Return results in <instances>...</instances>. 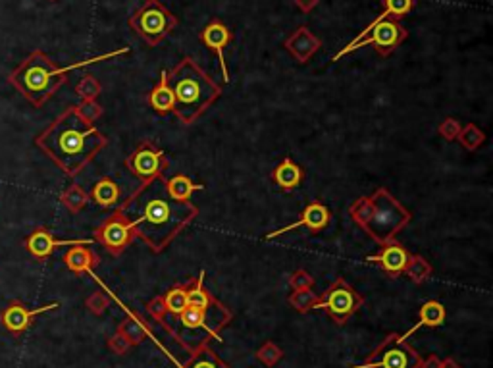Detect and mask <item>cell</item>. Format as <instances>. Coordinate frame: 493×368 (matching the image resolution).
<instances>
[{
  "label": "cell",
  "mask_w": 493,
  "mask_h": 368,
  "mask_svg": "<svg viewBox=\"0 0 493 368\" xmlns=\"http://www.w3.org/2000/svg\"><path fill=\"white\" fill-rule=\"evenodd\" d=\"M164 175L139 185L120 204V213L133 226L135 237L153 252H162L199 216L191 201H174L166 193Z\"/></svg>",
  "instance_id": "1"
},
{
  "label": "cell",
  "mask_w": 493,
  "mask_h": 368,
  "mask_svg": "<svg viewBox=\"0 0 493 368\" xmlns=\"http://www.w3.org/2000/svg\"><path fill=\"white\" fill-rule=\"evenodd\" d=\"M35 145L64 174L74 177L95 160V156L108 145V139L93 124L83 122L76 107H69L37 136Z\"/></svg>",
  "instance_id": "2"
},
{
  "label": "cell",
  "mask_w": 493,
  "mask_h": 368,
  "mask_svg": "<svg viewBox=\"0 0 493 368\" xmlns=\"http://www.w3.org/2000/svg\"><path fill=\"white\" fill-rule=\"evenodd\" d=\"M127 52H129V49H118L114 52L97 56V58L83 60V62L69 64L66 68H58L52 62V58H49L45 52L33 50L30 56L23 62H20V66L8 76V81L20 91L23 97L30 100L33 107L41 108L45 102H49L50 98L56 95V91L68 81V74L72 69L83 68V66H89V64L114 58V56L127 54Z\"/></svg>",
  "instance_id": "3"
},
{
  "label": "cell",
  "mask_w": 493,
  "mask_h": 368,
  "mask_svg": "<svg viewBox=\"0 0 493 368\" xmlns=\"http://www.w3.org/2000/svg\"><path fill=\"white\" fill-rule=\"evenodd\" d=\"M168 85L174 93V114L185 126H191L222 97V87L191 56L168 74Z\"/></svg>",
  "instance_id": "4"
},
{
  "label": "cell",
  "mask_w": 493,
  "mask_h": 368,
  "mask_svg": "<svg viewBox=\"0 0 493 368\" xmlns=\"http://www.w3.org/2000/svg\"><path fill=\"white\" fill-rule=\"evenodd\" d=\"M349 216L377 245L395 241L399 232L410 222V213L386 187H380L370 197H360L351 203Z\"/></svg>",
  "instance_id": "5"
},
{
  "label": "cell",
  "mask_w": 493,
  "mask_h": 368,
  "mask_svg": "<svg viewBox=\"0 0 493 368\" xmlns=\"http://www.w3.org/2000/svg\"><path fill=\"white\" fill-rule=\"evenodd\" d=\"M177 18L160 0H146L129 18V28L135 31L149 47H158L177 28Z\"/></svg>",
  "instance_id": "6"
},
{
  "label": "cell",
  "mask_w": 493,
  "mask_h": 368,
  "mask_svg": "<svg viewBox=\"0 0 493 368\" xmlns=\"http://www.w3.org/2000/svg\"><path fill=\"white\" fill-rule=\"evenodd\" d=\"M408 37V31L401 25V21L393 20V18H386L382 21H372L366 30L360 31L355 39L349 43L345 49H341L333 56V62L343 58L345 54L353 52V50L362 49L368 45H374V49L380 56H389L397 47H401V43H405Z\"/></svg>",
  "instance_id": "7"
},
{
  "label": "cell",
  "mask_w": 493,
  "mask_h": 368,
  "mask_svg": "<svg viewBox=\"0 0 493 368\" xmlns=\"http://www.w3.org/2000/svg\"><path fill=\"white\" fill-rule=\"evenodd\" d=\"M422 355L413 349L401 334H389L360 365L349 368H420Z\"/></svg>",
  "instance_id": "8"
},
{
  "label": "cell",
  "mask_w": 493,
  "mask_h": 368,
  "mask_svg": "<svg viewBox=\"0 0 493 368\" xmlns=\"http://www.w3.org/2000/svg\"><path fill=\"white\" fill-rule=\"evenodd\" d=\"M362 305H364V297L357 290H353L343 278H338L329 283L328 290L320 293V299L314 310H326L329 318L338 326H343Z\"/></svg>",
  "instance_id": "9"
},
{
  "label": "cell",
  "mask_w": 493,
  "mask_h": 368,
  "mask_svg": "<svg viewBox=\"0 0 493 368\" xmlns=\"http://www.w3.org/2000/svg\"><path fill=\"white\" fill-rule=\"evenodd\" d=\"M93 239L100 243L110 255L118 257V255H122V252L126 251L137 237L131 222L120 210H116L114 214H110L107 220L95 230Z\"/></svg>",
  "instance_id": "10"
},
{
  "label": "cell",
  "mask_w": 493,
  "mask_h": 368,
  "mask_svg": "<svg viewBox=\"0 0 493 368\" xmlns=\"http://www.w3.org/2000/svg\"><path fill=\"white\" fill-rule=\"evenodd\" d=\"M126 168L131 172V175L141 180V184H145V182L164 175L166 168H168V156L162 149L145 141L127 156Z\"/></svg>",
  "instance_id": "11"
},
{
  "label": "cell",
  "mask_w": 493,
  "mask_h": 368,
  "mask_svg": "<svg viewBox=\"0 0 493 368\" xmlns=\"http://www.w3.org/2000/svg\"><path fill=\"white\" fill-rule=\"evenodd\" d=\"M56 309H60V303H49V305L39 307V309H28L20 301H12L10 305L0 312V324L8 332H12V334L20 336V334L28 332L33 326L35 316Z\"/></svg>",
  "instance_id": "12"
},
{
  "label": "cell",
  "mask_w": 493,
  "mask_h": 368,
  "mask_svg": "<svg viewBox=\"0 0 493 368\" xmlns=\"http://www.w3.org/2000/svg\"><path fill=\"white\" fill-rule=\"evenodd\" d=\"M329 218H331V214H329L328 206L324 203H320V201H312V203H309L305 206V210L300 213L297 222L289 224V226H283V228L276 230V232L266 233L264 239H274V237H278V235L293 232V230H299V228H307L309 232L318 233L328 228Z\"/></svg>",
  "instance_id": "13"
},
{
  "label": "cell",
  "mask_w": 493,
  "mask_h": 368,
  "mask_svg": "<svg viewBox=\"0 0 493 368\" xmlns=\"http://www.w3.org/2000/svg\"><path fill=\"white\" fill-rule=\"evenodd\" d=\"M199 39L203 43L206 49H210L218 56V62H220V68H222V78L223 81L228 83L230 81V72H228V62H226V49L230 47L232 43L233 35L230 28L223 23L222 20H212L199 35Z\"/></svg>",
  "instance_id": "14"
},
{
  "label": "cell",
  "mask_w": 493,
  "mask_h": 368,
  "mask_svg": "<svg viewBox=\"0 0 493 368\" xmlns=\"http://www.w3.org/2000/svg\"><path fill=\"white\" fill-rule=\"evenodd\" d=\"M93 243H95V239H56L49 230L37 228L25 239V247L35 259H47L58 247H78V245H93Z\"/></svg>",
  "instance_id": "15"
},
{
  "label": "cell",
  "mask_w": 493,
  "mask_h": 368,
  "mask_svg": "<svg viewBox=\"0 0 493 368\" xmlns=\"http://www.w3.org/2000/svg\"><path fill=\"white\" fill-rule=\"evenodd\" d=\"M285 50L289 52L293 58L297 60L299 64H307L322 47L320 39L307 28V25H300L297 30L291 33L289 37L283 43Z\"/></svg>",
  "instance_id": "16"
},
{
  "label": "cell",
  "mask_w": 493,
  "mask_h": 368,
  "mask_svg": "<svg viewBox=\"0 0 493 368\" xmlns=\"http://www.w3.org/2000/svg\"><path fill=\"white\" fill-rule=\"evenodd\" d=\"M408 259H410V252L406 251L401 243L391 241L382 245V251L374 255V257H368L366 261L377 264V266L386 272V274H389L391 278H397V276L403 274Z\"/></svg>",
  "instance_id": "17"
},
{
  "label": "cell",
  "mask_w": 493,
  "mask_h": 368,
  "mask_svg": "<svg viewBox=\"0 0 493 368\" xmlns=\"http://www.w3.org/2000/svg\"><path fill=\"white\" fill-rule=\"evenodd\" d=\"M187 307L206 310V312H223L228 310L226 305L214 297L210 291L204 288V270L201 272L199 278L187 283Z\"/></svg>",
  "instance_id": "18"
},
{
  "label": "cell",
  "mask_w": 493,
  "mask_h": 368,
  "mask_svg": "<svg viewBox=\"0 0 493 368\" xmlns=\"http://www.w3.org/2000/svg\"><path fill=\"white\" fill-rule=\"evenodd\" d=\"M445 320H447V310H445L443 305L435 299L426 301L424 305L420 307V310H418V322L406 334H403L401 338L406 341L420 328H439V326H443Z\"/></svg>",
  "instance_id": "19"
},
{
  "label": "cell",
  "mask_w": 493,
  "mask_h": 368,
  "mask_svg": "<svg viewBox=\"0 0 493 368\" xmlns=\"http://www.w3.org/2000/svg\"><path fill=\"white\" fill-rule=\"evenodd\" d=\"M64 262L69 270L76 274H89L93 272L95 266H98V255L93 249H89L87 245H78V247H69L64 255Z\"/></svg>",
  "instance_id": "20"
},
{
  "label": "cell",
  "mask_w": 493,
  "mask_h": 368,
  "mask_svg": "<svg viewBox=\"0 0 493 368\" xmlns=\"http://www.w3.org/2000/svg\"><path fill=\"white\" fill-rule=\"evenodd\" d=\"M305 177V172L297 162H293L291 158H283L280 164L274 168L272 172V180L274 184L280 187L281 191H293L297 189Z\"/></svg>",
  "instance_id": "21"
},
{
  "label": "cell",
  "mask_w": 493,
  "mask_h": 368,
  "mask_svg": "<svg viewBox=\"0 0 493 368\" xmlns=\"http://www.w3.org/2000/svg\"><path fill=\"white\" fill-rule=\"evenodd\" d=\"M175 367L177 368H232L230 365H226L222 358L218 357V353L212 351V347L208 345V341H204L201 345H197L193 351H189V358L185 360L184 365H179L175 360Z\"/></svg>",
  "instance_id": "22"
},
{
  "label": "cell",
  "mask_w": 493,
  "mask_h": 368,
  "mask_svg": "<svg viewBox=\"0 0 493 368\" xmlns=\"http://www.w3.org/2000/svg\"><path fill=\"white\" fill-rule=\"evenodd\" d=\"M149 105L158 114L174 112V93L168 85V72H164V69L160 72V79L149 95Z\"/></svg>",
  "instance_id": "23"
},
{
  "label": "cell",
  "mask_w": 493,
  "mask_h": 368,
  "mask_svg": "<svg viewBox=\"0 0 493 368\" xmlns=\"http://www.w3.org/2000/svg\"><path fill=\"white\" fill-rule=\"evenodd\" d=\"M118 303H120V301H118ZM120 305H122V303H120ZM122 309L127 312V318L122 320V322L118 324L116 332L118 334H122V336L131 343V347H133V345H139V343H143L146 339V336L151 334L149 328L145 326V322L139 318V314H135V312H131V310L127 309L126 305H122Z\"/></svg>",
  "instance_id": "24"
},
{
  "label": "cell",
  "mask_w": 493,
  "mask_h": 368,
  "mask_svg": "<svg viewBox=\"0 0 493 368\" xmlns=\"http://www.w3.org/2000/svg\"><path fill=\"white\" fill-rule=\"evenodd\" d=\"M98 206L102 208H110V206H116L122 201V189L120 185L110 180V177H100L97 184L93 185L91 195H89Z\"/></svg>",
  "instance_id": "25"
},
{
  "label": "cell",
  "mask_w": 493,
  "mask_h": 368,
  "mask_svg": "<svg viewBox=\"0 0 493 368\" xmlns=\"http://www.w3.org/2000/svg\"><path fill=\"white\" fill-rule=\"evenodd\" d=\"M166 193L170 195L174 201H191V195L195 191H203V184H195L193 180H189L184 174L172 175L170 180H164Z\"/></svg>",
  "instance_id": "26"
},
{
  "label": "cell",
  "mask_w": 493,
  "mask_h": 368,
  "mask_svg": "<svg viewBox=\"0 0 493 368\" xmlns=\"http://www.w3.org/2000/svg\"><path fill=\"white\" fill-rule=\"evenodd\" d=\"M432 272H434V268H432V264L426 261L424 257L410 255V259L406 262L403 274H405L410 281H415V283H424V281L432 276Z\"/></svg>",
  "instance_id": "27"
},
{
  "label": "cell",
  "mask_w": 493,
  "mask_h": 368,
  "mask_svg": "<svg viewBox=\"0 0 493 368\" xmlns=\"http://www.w3.org/2000/svg\"><path fill=\"white\" fill-rule=\"evenodd\" d=\"M60 201L62 204L68 208L69 213H79V210H83L89 203V195L79 187V185H69L68 189L64 191V193L60 195Z\"/></svg>",
  "instance_id": "28"
},
{
  "label": "cell",
  "mask_w": 493,
  "mask_h": 368,
  "mask_svg": "<svg viewBox=\"0 0 493 368\" xmlns=\"http://www.w3.org/2000/svg\"><path fill=\"white\" fill-rule=\"evenodd\" d=\"M457 141L466 149V151H478L485 143V133L476 124H466L461 127Z\"/></svg>",
  "instance_id": "29"
},
{
  "label": "cell",
  "mask_w": 493,
  "mask_h": 368,
  "mask_svg": "<svg viewBox=\"0 0 493 368\" xmlns=\"http://www.w3.org/2000/svg\"><path fill=\"white\" fill-rule=\"evenodd\" d=\"M382 4H384V12L374 21H382L386 18L401 21V18H405L406 14L413 10L415 0H382Z\"/></svg>",
  "instance_id": "30"
},
{
  "label": "cell",
  "mask_w": 493,
  "mask_h": 368,
  "mask_svg": "<svg viewBox=\"0 0 493 368\" xmlns=\"http://www.w3.org/2000/svg\"><path fill=\"white\" fill-rule=\"evenodd\" d=\"M320 295L318 293H314L312 290H297L293 291L289 295V305L293 309L300 312V314H307L310 310H314L316 307V303H318Z\"/></svg>",
  "instance_id": "31"
},
{
  "label": "cell",
  "mask_w": 493,
  "mask_h": 368,
  "mask_svg": "<svg viewBox=\"0 0 493 368\" xmlns=\"http://www.w3.org/2000/svg\"><path fill=\"white\" fill-rule=\"evenodd\" d=\"M162 297H164L168 314H179L187 307V285L177 283L172 290L166 291Z\"/></svg>",
  "instance_id": "32"
},
{
  "label": "cell",
  "mask_w": 493,
  "mask_h": 368,
  "mask_svg": "<svg viewBox=\"0 0 493 368\" xmlns=\"http://www.w3.org/2000/svg\"><path fill=\"white\" fill-rule=\"evenodd\" d=\"M256 358L261 360L264 367H276L283 358V351L280 345H276L274 341H264L259 351H256Z\"/></svg>",
  "instance_id": "33"
},
{
  "label": "cell",
  "mask_w": 493,
  "mask_h": 368,
  "mask_svg": "<svg viewBox=\"0 0 493 368\" xmlns=\"http://www.w3.org/2000/svg\"><path fill=\"white\" fill-rule=\"evenodd\" d=\"M100 91H102L100 83L93 76H83V78L79 79L78 85H76V93L81 97V100H97Z\"/></svg>",
  "instance_id": "34"
},
{
  "label": "cell",
  "mask_w": 493,
  "mask_h": 368,
  "mask_svg": "<svg viewBox=\"0 0 493 368\" xmlns=\"http://www.w3.org/2000/svg\"><path fill=\"white\" fill-rule=\"evenodd\" d=\"M76 112L79 114V118L87 124H95L98 118L102 116V107L98 105L97 100H81L78 107H76Z\"/></svg>",
  "instance_id": "35"
},
{
  "label": "cell",
  "mask_w": 493,
  "mask_h": 368,
  "mask_svg": "<svg viewBox=\"0 0 493 368\" xmlns=\"http://www.w3.org/2000/svg\"><path fill=\"white\" fill-rule=\"evenodd\" d=\"M108 305H110V299H108V295L105 293H100V291H95L93 295H89L87 301H85V307H87L93 314H105V310L108 309Z\"/></svg>",
  "instance_id": "36"
},
{
  "label": "cell",
  "mask_w": 493,
  "mask_h": 368,
  "mask_svg": "<svg viewBox=\"0 0 493 368\" xmlns=\"http://www.w3.org/2000/svg\"><path fill=\"white\" fill-rule=\"evenodd\" d=\"M289 285L293 288V291L297 290H312L314 288V278L310 276L307 270H295L289 276Z\"/></svg>",
  "instance_id": "37"
},
{
  "label": "cell",
  "mask_w": 493,
  "mask_h": 368,
  "mask_svg": "<svg viewBox=\"0 0 493 368\" xmlns=\"http://www.w3.org/2000/svg\"><path fill=\"white\" fill-rule=\"evenodd\" d=\"M461 127H463V124H461L459 120H454V118H447V120H443V122L439 124V127H437V133L443 137V139H447V141H454V139H457V136H459V131H461Z\"/></svg>",
  "instance_id": "38"
},
{
  "label": "cell",
  "mask_w": 493,
  "mask_h": 368,
  "mask_svg": "<svg viewBox=\"0 0 493 368\" xmlns=\"http://www.w3.org/2000/svg\"><path fill=\"white\" fill-rule=\"evenodd\" d=\"M146 312H149V316L151 318H155L156 322H160V320L164 318L166 314H168V310H166V303H164V297L162 295H158L155 299H151L146 303Z\"/></svg>",
  "instance_id": "39"
},
{
  "label": "cell",
  "mask_w": 493,
  "mask_h": 368,
  "mask_svg": "<svg viewBox=\"0 0 493 368\" xmlns=\"http://www.w3.org/2000/svg\"><path fill=\"white\" fill-rule=\"evenodd\" d=\"M108 349L114 353V355H126L127 351L131 349V343L127 341L122 334H114V336H110L108 338Z\"/></svg>",
  "instance_id": "40"
},
{
  "label": "cell",
  "mask_w": 493,
  "mask_h": 368,
  "mask_svg": "<svg viewBox=\"0 0 493 368\" xmlns=\"http://www.w3.org/2000/svg\"><path fill=\"white\" fill-rule=\"evenodd\" d=\"M295 6H297L303 14H309V12H312L318 6V0H295Z\"/></svg>",
  "instance_id": "41"
},
{
  "label": "cell",
  "mask_w": 493,
  "mask_h": 368,
  "mask_svg": "<svg viewBox=\"0 0 493 368\" xmlns=\"http://www.w3.org/2000/svg\"><path fill=\"white\" fill-rule=\"evenodd\" d=\"M441 367V358L437 355H430L420 360V368H439Z\"/></svg>",
  "instance_id": "42"
},
{
  "label": "cell",
  "mask_w": 493,
  "mask_h": 368,
  "mask_svg": "<svg viewBox=\"0 0 493 368\" xmlns=\"http://www.w3.org/2000/svg\"><path fill=\"white\" fill-rule=\"evenodd\" d=\"M439 368H463L454 358L447 357V358H441V367Z\"/></svg>",
  "instance_id": "43"
},
{
  "label": "cell",
  "mask_w": 493,
  "mask_h": 368,
  "mask_svg": "<svg viewBox=\"0 0 493 368\" xmlns=\"http://www.w3.org/2000/svg\"><path fill=\"white\" fill-rule=\"evenodd\" d=\"M50 2H56V0H50Z\"/></svg>",
  "instance_id": "44"
}]
</instances>
